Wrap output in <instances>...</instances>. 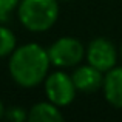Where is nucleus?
I'll use <instances>...</instances> for the list:
<instances>
[{
  "mask_svg": "<svg viewBox=\"0 0 122 122\" xmlns=\"http://www.w3.org/2000/svg\"><path fill=\"white\" fill-rule=\"evenodd\" d=\"M85 56L90 65H93L102 73H107L116 65L117 51L116 46L108 39L97 37V39L90 42L88 48L85 51Z\"/></svg>",
  "mask_w": 122,
  "mask_h": 122,
  "instance_id": "obj_5",
  "label": "nucleus"
},
{
  "mask_svg": "<svg viewBox=\"0 0 122 122\" xmlns=\"http://www.w3.org/2000/svg\"><path fill=\"white\" fill-rule=\"evenodd\" d=\"M5 119L11 121V122H23L28 119V111L23 107H19V105H12V107L6 108L5 110Z\"/></svg>",
  "mask_w": 122,
  "mask_h": 122,
  "instance_id": "obj_10",
  "label": "nucleus"
},
{
  "mask_svg": "<svg viewBox=\"0 0 122 122\" xmlns=\"http://www.w3.org/2000/svg\"><path fill=\"white\" fill-rule=\"evenodd\" d=\"M46 51L51 65L59 68H70L79 65L85 56L83 45L74 37H60Z\"/></svg>",
  "mask_w": 122,
  "mask_h": 122,
  "instance_id": "obj_3",
  "label": "nucleus"
},
{
  "mask_svg": "<svg viewBox=\"0 0 122 122\" xmlns=\"http://www.w3.org/2000/svg\"><path fill=\"white\" fill-rule=\"evenodd\" d=\"M48 51L39 43H25L15 46L9 56L8 70L11 79L22 88H34L40 85L50 70Z\"/></svg>",
  "mask_w": 122,
  "mask_h": 122,
  "instance_id": "obj_1",
  "label": "nucleus"
},
{
  "mask_svg": "<svg viewBox=\"0 0 122 122\" xmlns=\"http://www.w3.org/2000/svg\"><path fill=\"white\" fill-rule=\"evenodd\" d=\"M45 94L48 101L57 107H66L76 97V86L73 77L63 71H54L45 77Z\"/></svg>",
  "mask_w": 122,
  "mask_h": 122,
  "instance_id": "obj_4",
  "label": "nucleus"
},
{
  "mask_svg": "<svg viewBox=\"0 0 122 122\" xmlns=\"http://www.w3.org/2000/svg\"><path fill=\"white\" fill-rule=\"evenodd\" d=\"M17 46V39L14 33L8 26L0 25V59L11 56V53Z\"/></svg>",
  "mask_w": 122,
  "mask_h": 122,
  "instance_id": "obj_9",
  "label": "nucleus"
},
{
  "mask_svg": "<svg viewBox=\"0 0 122 122\" xmlns=\"http://www.w3.org/2000/svg\"><path fill=\"white\" fill-rule=\"evenodd\" d=\"M105 99L110 102L113 107L122 108V66L119 68H111L104 76L102 83Z\"/></svg>",
  "mask_w": 122,
  "mask_h": 122,
  "instance_id": "obj_7",
  "label": "nucleus"
},
{
  "mask_svg": "<svg viewBox=\"0 0 122 122\" xmlns=\"http://www.w3.org/2000/svg\"><path fill=\"white\" fill-rule=\"evenodd\" d=\"M30 122H60L63 121V114L60 113L59 107L53 102H39L33 105L28 111Z\"/></svg>",
  "mask_w": 122,
  "mask_h": 122,
  "instance_id": "obj_8",
  "label": "nucleus"
},
{
  "mask_svg": "<svg viewBox=\"0 0 122 122\" xmlns=\"http://www.w3.org/2000/svg\"><path fill=\"white\" fill-rule=\"evenodd\" d=\"M20 0H0V20H6L12 11H17Z\"/></svg>",
  "mask_w": 122,
  "mask_h": 122,
  "instance_id": "obj_11",
  "label": "nucleus"
},
{
  "mask_svg": "<svg viewBox=\"0 0 122 122\" xmlns=\"http://www.w3.org/2000/svg\"><path fill=\"white\" fill-rule=\"evenodd\" d=\"M17 17L28 31L43 33L59 17V0H20Z\"/></svg>",
  "mask_w": 122,
  "mask_h": 122,
  "instance_id": "obj_2",
  "label": "nucleus"
},
{
  "mask_svg": "<svg viewBox=\"0 0 122 122\" xmlns=\"http://www.w3.org/2000/svg\"><path fill=\"white\" fill-rule=\"evenodd\" d=\"M121 57H122V45H121Z\"/></svg>",
  "mask_w": 122,
  "mask_h": 122,
  "instance_id": "obj_13",
  "label": "nucleus"
},
{
  "mask_svg": "<svg viewBox=\"0 0 122 122\" xmlns=\"http://www.w3.org/2000/svg\"><path fill=\"white\" fill-rule=\"evenodd\" d=\"M5 110H6V108H5V105H3V102L0 101V119H2V117L5 116Z\"/></svg>",
  "mask_w": 122,
  "mask_h": 122,
  "instance_id": "obj_12",
  "label": "nucleus"
},
{
  "mask_svg": "<svg viewBox=\"0 0 122 122\" xmlns=\"http://www.w3.org/2000/svg\"><path fill=\"white\" fill-rule=\"evenodd\" d=\"M59 2H68V0H59Z\"/></svg>",
  "mask_w": 122,
  "mask_h": 122,
  "instance_id": "obj_14",
  "label": "nucleus"
},
{
  "mask_svg": "<svg viewBox=\"0 0 122 122\" xmlns=\"http://www.w3.org/2000/svg\"><path fill=\"white\" fill-rule=\"evenodd\" d=\"M71 77H73L76 90L83 91V93L97 91L99 88H102V83H104L102 71H99L97 68H94L90 63L76 68L74 73L71 74Z\"/></svg>",
  "mask_w": 122,
  "mask_h": 122,
  "instance_id": "obj_6",
  "label": "nucleus"
}]
</instances>
